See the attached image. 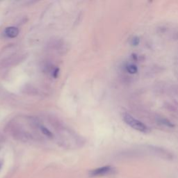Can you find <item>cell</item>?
Masks as SVG:
<instances>
[{
    "instance_id": "3",
    "label": "cell",
    "mask_w": 178,
    "mask_h": 178,
    "mask_svg": "<svg viewBox=\"0 0 178 178\" xmlns=\"http://www.w3.org/2000/svg\"><path fill=\"white\" fill-rule=\"evenodd\" d=\"M4 32H5L6 36L11 38V39H14L18 35L19 29L15 27H9L6 28Z\"/></svg>"
},
{
    "instance_id": "6",
    "label": "cell",
    "mask_w": 178,
    "mask_h": 178,
    "mask_svg": "<svg viewBox=\"0 0 178 178\" xmlns=\"http://www.w3.org/2000/svg\"><path fill=\"white\" fill-rule=\"evenodd\" d=\"M59 70L58 69V68H57V69H56V70L54 71V77H55V78L56 77H57V75L59 74Z\"/></svg>"
},
{
    "instance_id": "4",
    "label": "cell",
    "mask_w": 178,
    "mask_h": 178,
    "mask_svg": "<svg viewBox=\"0 0 178 178\" xmlns=\"http://www.w3.org/2000/svg\"><path fill=\"white\" fill-rule=\"evenodd\" d=\"M127 70L130 74H135V73H136L137 71H138V68H137L136 66L134 65V64H130V65H127Z\"/></svg>"
},
{
    "instance_id": "2",
    "label": "cell",
    "mask_w": 178,
    "mask_h": 178,
    "mask_svg": "<svg viewBox=\"0 0 178 178\" xmlns=\"http://www.w3.org/2000/svg\"><path fill=\"white\" fill-rule=\"evenodd\" d=\"M113 168L110 166H106L100 167L96 169L91 170L89 172V175L92 177H97V176H102V175H106L112 173Z\"/></svg>"
},
{
    "instance_id": "1",
    "label": "cell",
    "mask_w": 178,
    "mask_h": 178,
    "mask_svg": "<svg viewBox=\"0 0 178 178\" xmlns=\"http://www.w3.org/2000/svg\"><path fill=\"white\" fill-rule=\"evenodd\" d=\"M123 120L127 125L131 127L136 131L142 133H148L149 132V127L143 122L136 119L128 113H123L122 115Z\"/></svg>"
},
{
    "instance_id": "5",
    "label": "cell",
    "mask_w": 178,
    "mask_h": 178,
    "mask_svg": "<svg viewBox=\"0 0 178 178\" xmlns=\"http://www.w3.org/2000/svg\"><path fill=\"white\" fill-rule=\"evenodd\" d=\"M40 130H41V132H42V134L45 135L47 137H52L53 136V134H52V133L49 131V130L46 128L44 126H42L40 127Z\"/></svg>"
}]
</instances>
